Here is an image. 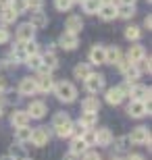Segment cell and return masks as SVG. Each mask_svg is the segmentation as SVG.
<instances>
[{"label": "cell", "instance_id": "obj_4", "mask_svg": "<svg viewBox=\"0 0 152 160\" xmlns=\"http://www.w3.org/2000/svg\"><path fill=\"white\" fill-rule=\"evenodd\" d=\"M50 131L46 129V127H38V129H31V137H29V142L34 143L35 148H44L48 142H50Z\"/></svg>", "mask_w": 152, "mask_h": 160}, {"label": "cell", "instance_id": "obj_36", "mask_svg": "<svg viewBox=\"0 0 152 160\" xmlns=\"http://www.w3.org/2000/svg\"><path fill=\"white\" fill-rule=\"evenodd\" d=\"M23 50H25V56H31V54H40V44H38L35 40L23 42Z\"/></svg>", "mask_w": 152, "mask_h": 160}, {"label": "cell", "instance_id": "obj_43", "mask_svg": "<svg viewBox=\"0 0 152 160\" xmlns=\"http://www.w3.org/2000/svg\"><path fill=\"white\" fill-rule=\"evenodd\" d=\"M129 89H131V83H121V85H119V92H121L123 96H125V98H129Z\"/></svg>", "mask_w": 152, "mask_h": 160}, {"label": "cell", "instance_id": "obj_11", "mask_svg": "<svg viewBox=\"0 0 152 160\" xmlns=\"http://www.w3.org/2000/svg\"><path fill=\"white\" fill-rule=\"evenodd\" d=\"M113 139H115V135H113V131L108 129V127H100V129L96 131V146L108 148L113 143Z\"/></svg>", "mask_w": 152, "mask_h": 160}, {"label": "cell", "instance_id": "obj_35", "mask_svg": "<svg viewBox=\"0 0 152 160\" xmlns=\"http://www.w3.org/2000/svg\"><path fill=\"white\" fill-rule=\"evenodd\" d=\"M79 137L83 139V143H86L88 148L96 146V131H94V129H83L81 133H79Z\"/></svg>", "mask_w": 152, "mask_h": 160}, {"label": "cell", "instance_id": "obj_27", "mask_svg": "<svg viewBox=\"0 0 152 160\" xmlns=\"http://www.w3.org/2000/svg\"><path fill=\"white\" fill-rule=\"evenodd\" d=\"M100 100L96 98V96H90V98H86V100L81 102V110L83 112H98L100 110Z\"/></svg>", "mask_w": 152, "mask_h": 160}, {"label": "cell", "instance_id": "obj_20", "mask_svg": "<svg viewBox=\"0 0 152 160\" xmlns=\"http://www.w3.org/2000/svg\"><path fill=\"white\" fill-rule=\"evenodd\" d=\"M104 56H106V65H117L119 60H121V48L119 46H104Z\"/></svg>", "mask_w": 152, "mask_h": 160}, {"label": "cell", "instance_id": "obj_54", "mask_svg": "<svg viewBox=\"0 0 152 160\" xmlns=\"http://www.w3.org/2000/svg\"><path fill=\"white\" fill-rule=\"evenodd\" d=\"M75 2H79V4H81V2H83V0H73V4H75Z\"/></svg>", "mask_w": 152, "mask_h": 160}, {"label": "cell", "instance_id": "obj_17", "mask_svg": "<svg viewBox=\"0 0 152 160\" xmlns=\"http://www.w3.org/2000/svg\"><path fill=\"white\" fill-rule=\"evenodd\" d=\"M83 29V19L79 15H69L67 21H65V31H71V33H79Z\"/></svg>", "mask_w": 152, "mask_h": 160}, {"label": "cell", "instance_id": "obj_15", "mask_svg": "<svg viewBox=\"0 0 152 160\" xmlns=\"http://www.w3.org/2000/svg\"><path fill=\"white\" fill-rule=\"evenodd\" d=\"M90 65H106V56H104V46L94 44L90 48Z\"/></svg>", "mask_w": 152, "mask_h": 160}, {"label": "cell", "instance_id": "obj_38", "mask_svg": "<svg viewBox=\"0 0 152 160\" xmlns=\"http://www.w3.org/2000/svg\"><path fill=\"white\" fill-rule=\"evenodd\" d=\"M69 114H67V112H56V114H54V117H52V129H54V127H59V125H65V123H69Z\"/></svg>", "mask_w": 152, "mask_h": 160}, {"label": "cell", "instance_id": "obj_47", "mask_svg": "<svg viewBox=\"0 0 152 160\" xmlns=\"http://www.w3.org/2000/svg\"><path fill=\"white\" fill-rule=\"evenodd\" d=\"M150 27H152V19H150V15H148V17L144 19V29H148V31H150Z\"/></svg>", "mask_w": 152, "mask_h": 160}, {"label": "cell", "instance_id": "obj_26", "mask_svg": "<svg viewBox=\"0 0 152 160\" xmlns=\"http://www.w3.org/2000/svg\"><path fill=\"white\" fill-rule=\"evenodd\" d=\"M19 19V15L15 11H13L11 6H4V8H0V23L4 25H11V23H15V21H17Z\"/></svg>", "mask_w": 152, "mask_h": 160}, {"label": "cell", "instance_id": "obj_12", "mask_svg": "<svg viewBox=\"0 0 152 160\" xmlns=\"http://www.w3.org/2000/svg\"><path fill=\"white\" fill-rule=\"evenodd\" d=\"M17 92H19V96H34L35 92H38V88H35V79L23 77L21 81H19V85H17Z\"/></svg>", "mask_w": 152, "mask_h": 160}, {"label": "cell", "instance_id": "obj_18", "mask_svg": "<svg viewBox=\"0 0 152 160\" xmlns=\"http://www.w3.org/2000/svg\"><path fill=\"white\" fill-rule=\"evenodd\" d=\"M29 121L31 119L25 110H15V112L11 114V125L15 129H19V127H29Z\"/></svg>", "mask_w": 152, "mask_h": 160}, {"label": "cell", "instance_id": "obj_49", "mask_svg": "<svg viewBox=\"0 0 152 160\" xmlns=\"http://www.w3.org/2000/svg\"><path fill=\"white\" fill-rule=\"evenodd\" d=\"M0 160H17V156H15V154H4Z\"/></svg>", "mask_w": 152, "mask_h": 160}, {"label": "cell", "instance_id": "obj_42", "mask_svg": "<svg viewBox=\"0 0 152 160\" xmlns=\"http://www.w3.org/2000/svg\"><path fill=\"white\" fill-rule=\"evenodd\" d=\"M8 42H11V31L4 25H0V44H8Z\"/></svg>", "mask_w": 152, "mask_h": 160}, {"label": "cell", "instance_id": "obj_2", "mask_svg": "<svg viewBox=\"0 0 152 160\" xmlns=\"http://www.w3.org/2000/svg\"><path fill=\"white\" fill-rule=\"evenodd\" d=\"M83 85H86V92H88L90 96H96L98 92H102L106 85V77L102 75V73H90L88 79L83 81Z\"/></svg>", "mask_w": 152, "mask_h": 160}, {"label": "cell", "instance_id": "obj_16", "mask_svg": "<svg viewBox=\"0 0 152 160\" xmlns=\"http://www.w3.org/2000/svg\"><path fill=\"white\" fill-rule=\"evenodd\" d=\"M34 36H35V29L31 27L29 23H21L17 27V31H15L17 42H29V40H34Z\"/></svg>", "mask_w": 152, "mask_h": 160}, {"label": "cell", "instance_id": "obj_45", "mask_svg": "<svg viewBox=\"0 0 152 160\" xmlns=\"http://www.w3.org/2000/svg\"><path fill=\"white\" fill-rule=\"evenodd\" d=\"M0 65L4 67V69H8V67H17V62H15V60H13L11 56H6V58H2V60H0Z\"/></svg>", "mask_w": 152, "mask_h": 160}, {"label": "cell", "instance_id": "obj_37", "mask_svg": "<svg viewBox=\"0 0 152 160\" xmlns=\"http://www.w3.org/2000/svg\"><path fill=\"white\" fill-rule=\"evenodd\" d=\"M13 11L17 12V15H23L27 12V0H11V4H8Z\"/></svg>", "mask_w": 152, "mask_h": 160}, {"label": "cell", "instance_id": "obj_46", "mask_svg": "<svg viewBox=\"0 0 152 160\" xmlns=\"http://www.w3.org/2000/svg\"><path fill=\"white\" fill-rule=\"evenodd\" d=\"M125 160H146V158H144L142 154H129V156H127Z\"/></svg>", "mask_w": 152, "mask_h": 160}, {"label": "cell", "instance_id": "obj_51", "mask_svg": "<svg viewBox=\"0 0 152 160\" xmlns=\"http://www.w3.org/2000/svg\"><path fill=\"white\" fill-rule=\"evenodd\" d=\"M100 4H117V0H100Z\"/></svg>", "mask_w": 152, "mask_h": 160}, {"label": "cell", "instance_id": "obj_23", "mask_svg": "<svg viewBox=\"0 0 152 160\" xmlns=\"http://www.w3.org/2000/svg\"><path fill=\"white\" fill-rule=\"evenodd\" d=\"M90 73H92V65H90V62H77L75 69H73V77H75L77 81H86Z\"/></svg>", "mask_w": 152, "mask_h": 160}, {"label": "cell", "instance_id": "obj_29", "mask_svg": "<svg viewBox=\"0 0 152 160\" xmlns=\"http://www.w3.org/2000/svg\"><path fill=\"white\" fill-rule=\"evenodd\" d=\"M15 62H23L25 60V50H23V42H17V44H13V48H11V54H8Z\"/></svg>", "mask_w": 152, "mask_h": 160}, {"label": "cell", "instance_id": "obj_10", "mask_svg": "<svg viewBox=\"0 0 152 160\" xmlns=\"http://www.w3.org/2000/svg\"><path fill=\"white\" fill-rule=\"evenodd\" d=\"M127 114L131 119H144V117H148V110H146V106H144V102L131 100L127 104Z\"/></svg>", "mask_w": 152, "mask_h": 160}, {"label": "cell", "instance_id": "obj_13", "mask_svg": "<svg viewBox=\"0 0 152 160\" xmlns=\"http://www.w3.org/2000/svg\"><path fill=\"white\" fill-rule=\"evenodd\" d=\"M52 131L60 139H69V137L77 135V129H75V125H73V121H69V123H65V125H59V127H54Z\"/></svg>", "mask_w": 152, "mask_h": 160}, {"label": "cell", "instance_id": "obj_56", "mask_svg": "<svg viewBox=\"0 0 152 160\" xmlns=\"http://www.w3.org/2000/svg\"><path fill=\"white\" fill-rule=\"evenodd\" d=\"M23 160H31V158H23Z\"/></svg>", "mask_w": 152, "mask_h": 160}, {"label": "cell", "instance_id": "obj_8", "mask_svg": "<svg viewBox=\"0 0 152 160\" xmlns=\"http://www.w3.org/2000/svg\"><path fill=\"white\" fill-rule=\"evenodd\" d=\"M59 69V56L54 52H46V54H42V69L40 73H52Z\"/></svg>", "mask_w": 152, "mask_h": 160}, {"label": "cell", "instance_id": "obj_39", "mask_svg": "<svg viewBox=\"0 0 152 160\" xmlns=\"http://www.w3.org/2000/svg\"><path fill=\"white\" fill-rule=\"evenodd\" d=\"M54 6H56V11H60V12L71 11V6H73V0H54Z\"/></svg>", "mask_w": 152, "mask_h": 160}, {"label": "cell", "instance_id": "obj_19", "mask_svg": "<svg viewBox=\"0 0 152 160\" xmlns=\"http://www.w3.org/2000/svg\"><path fill=\"white\" fill-rule=\"evenodd\" d=\"M102 21H115L117 19V4H102L96 12Z\"/></svg>", "mask_w": 152, "mask_h": 160}, {"label": "cell", "instance_id": "obj_3", "mask_svg": "<svg viewBox=\"0 0 152 160\" xmlns=\"http://www.w3.org/2000/svg\"><path fill=\"white\" fill-rule=\"evenodd\" d=\"M127 137H129V143H135V146H148V148H150V129L144 127V125L131 129V133H129Z\"/></svg>", "mask_w": 152, "mask_h": 160}, {"label": "cell", "instance_id": "obj_1", "mask_svg": "<svg viewBox=\"0 0 152 160\" xmlns=\"http://www.w3.org/2000/svg\"><path fill=\"white\" fill-rule=\"evenodd\" d=\"M54 96L59 98V102H65V104H71V102L77 100V88L67 79H60V81H54L52 88Z\"/></svg>", "mask_w": 152, "mask_h": 160}, {"label": "cell", "instance_id": "obj_33", "mask_svg": "<svg viewBox=\"0 0 152 160\" xmlns=\"http://www.w3.org/2000/svg\"><path fill=\"white\" fill-rule=\"evenodd\" d=\"M100 6H102V4H100V0H83V2H81V8H83L86 15H96Z\"/></svg>", "mask_w": 152, "mask_h": 160}, {"label": "cell", "instance_id": "obj_6", "mask_svg": "<svg viewBox=\"0 0 152 160\" xmlns=\"http://www.w3.org/2000/svg\"><path fill=\"white\" fill-rule=\"evenodd\" d=\"M79 46V36L77 33H71V31H63L59 38V48L63 50H75Z\"/></svg>", "mask_w": 152, "mask_h": 160}, {"label": "cell", "instance_id": "obj_40", "mask_svg": "<svg viewBox=\"0 0 152 160\" xmlns=\"http://www.w3.org/2000/svg\"><path fill=\"white\" fill-rule=\"evenodd\" d=\"M113 143H115V148L119 150V152H123V150H127V146H129V137L125 135V137H117V139H113Z\"/></svg>", "mask_w": 152, "mask_h": 160}, {"label": "cell", "instance_id": "obj_52", "mask_svg": "<svg viewBox=\"0 0 152 160\" xmlns=\"http://www.w3.org/2000/svg\"><path fill=\"white\" fill-rule=\"evenodd\" d=\"M11 4V0H0V8H4V6Z\"/></svg>", "mask_w": 152, "mask_h": 160}, {"label": "cell", "instance_id": "obj_21", "mask_svg": "<svg viewBox=\"0 0 152 160\" xmlns=\"http://www.w3.org/2000/svg\"><path fill=\"white\" fill-rule=\"evenodd\" d=\"M98 123V112H83L77 121V125L81 127V129H94Z\"/></svg>", "mask_w": 152, "mask_h": 160}, {"label": "cell", "instance_id": "obj_5", "mask_svg": "<svg viewBox=\"0 0 152 160\" xmlns=\"http://www.w3.org/2000/svg\"><path fill=\"white\" fill-rule=\"evenodd\" d=\"M25 112L29 114V119H44L46 117V112H48V106L44 104L42 100H31L29 104H27V110Z\"/></svg>", "mask_w": 152, "mask_h": 160}, {"label": "cell", "instance_id": "obj_30", "mask_svg": "<svg viewBox=\"0 0 152 160\" xmlns=\"http://www.w3.org/2000/svg\"><path fill=\"white\" fill-rule=\"evenodd\" d=\"M29 137H31V129L29 127H19L15 131V142L19 146H25V143H29Z\"/></svg>", "mask_w": 152, "mask_h": 160}, {"label": "cell", "instance_id": "obj_22", "mask_svg": "<svg viewBox=\"0 0 152 160\" xmlns=\"http://www.w3.org/2000/svg\"><path fill=\"white\" fill-rule=\"evenodd\" d=\"M144 56H146V48L142 46V44H134V46L127 50V58L131 60L134 65H138V62H140Z\"/></svg>", "mask_w": 152, "mask_h": 160}, {"label": "cell", "instance_id": "obj_50", "mask_svg": "<svg viewBox=\"0 0 152 160\" xmlns=\"http://www.w3.org/2000/svg\"><path fill=\"white\" fill-rule=\"evenodd\" d=\"M119 4H135V0H117Z\"/></svg>", "mask_w": 152, "mask_h": 160}, {"label": "cell", "instance_id": "obj_34", "mask_svg": "<svg viewBox=\"0 0 152 160\" xmlns=\"http://www.w3.org/2000/svg\"><path fill=\"white\" fill-rule=\"evenodd\" d=\"M125 38H127L129 42H138L142 38V27H138V25H129V27H125Z\"/></svg>", "mask_w": 152, "mask_h": 160}, {"label": "cell", "instance_id": "obj_9", "mask_svg": "<svg viewBox=\"0 0 152 160\" xmlns=\"http://www.w3.org/2000/svg\"><path fill=\"white\" fill-rule=\"evenodd\" d=\"M129 98H131V100H140V102H144L146 98H150V88H148V85H144V83H131Z\"/></svg>", "mask_w": 152, "mask_h": 160}, {"label": "cell", "instance_id": "obj_44", "mask_svg": "<svg viewBox=\"0 0 152 160\" xmlns=\"http://www.w3.org/2000/svg\"><path fill=\"white\" fill-rule=\"evenodd\" d=\"M83 160H102V156L98 152H86L83 154Z\"/></svg>", "mask_w": 152, "mask_h": 160}, {"label": "cell", "instance_id": "obj_14", "mask_svg": "<svg viewBox=\"0 0 152 160\" xmlns=\"http://www.w3.org/2000/svg\"><path fill=\"white\" fill-rule=\"evenodd\" d=\"M27 23H29L34 29H44V27H48V15L44 11H34Z\"/></svg>", "mask_w": 152, "mask_h": 160}, {"label": "cell", "instance_id": "obj_32", "mask_svg": "<svg viewBox=\"0 0 152 160\" xmlns=\"http://www.w3.org/2000/svg\"><path fill=\"white\" fill-rule=\"evenodd\" d=\"M140 69H138V65H129L125 71H123V77H125V81L127 83H131V81H138L140 79Z\"/></svg>", "mask_w": 152, "mask_h": 160}, {"label": "cell", "instance_id": "obj_55", "mask_svg": "<svg viewBox=\"0 0 152 160\" xmlns=\"http://www.w3.org/2000/svg\"><path fill=\"white\" fill-rule=\"evenodd\" d=\"M113 160H123V158H113Z\"/></svg>", "mask_w": 152, "mask_h": 160}, {"label": "cell", "instance_id": "obj_7", "mask_svg": "<svg viewBox=\"0 0 152 160\" xmlns=\"http://www.w3.org/2000/svg\"><path fill=\"white\" fill-rule=\"evenodd\" d=\"M35 88H38V92H42V94L52 92V88H54L52 73H40V75L35 77Z\"/></svg>", "mask_w": 152, "mask_h": 160}, {"label": "cell", "instance_id": "obj_28", "mask_svg": "<svg viewBox=\"0 0 152 160\" xmlns=\"http://www.w3.org/2000/svg\"><path fill=\"white\" fill-rule=\"evenodd\" d=\"M117 17L119 19H134L135 17V4H117Z\"/></svg>", "mask_w": 152, "mask_h": 160}, {"label": "cell", "instance_id": "obj_24", "mask_svg": "<svg viewBox=\"0 0 152 160\" xmlns=\"http://www.w3.org/2000/svg\"><path fill=\"white\" fill-rule=\"evenodd\" d=\"M104 98H106V104H111V106H119L123 100H125V96L119 92V88H111V89H106V94H104Z\"/></svg>", "mask_w": 152, "mask_h": 160}, {"label": "cell", "instance_id": "obj_41", "mask_svg": "<svg viewBox=\"0 0 152 160\" xmlns=\"http://www.w3.org/2000/svg\"><path fill=\"white\" fill-rule=\"evenodd\" d=\"M44 8V0H27V11H42Z\"/></svg>", "mask_w": 152, "mask_h": 160}, {"label": "cell", "instance_id": "obj_53", "mask_svg": "<svg viewBox=\"0 0 152 160\" xmlns=\"http://www.w3.org/2000/svg\"><path fill=\"white\" fill-rule=\"evenodd\" d=\"M2 110H4V106H2V102H0V114H2Z\"/></svg>", "mask_w": 152, "mask_h": 160}, {"label": "cell", "instance_id": "obj_48", "mask_svg": "<svg viewBox=\"0 0 152 160\" xmlns=\"http://www.w3.org/2000/svg\"><path fill=\"white\" fill-rule=\"evenodd\" d=\"M63 160H79V156H75V154H71V152H69V154L65 156Z\"/></svg>", "mask_w": 152, "mask_h": 160}, {"label": "cell", "instance_id": "obj_25", "mask_svg": "<svg viewBox=\"0 0 152 160\" xmlns=\"http://www.w3.org/2000/svg\"><path fill=\"white\" fill-rule=\"evenodd\" d=\"M69 152L75 156H83L86 152H88V146L83 143V139L79 135H75L73 139H71V146H69Z\"/></svg>", "mask_w": 152, "mask_h": 160}, {"label": "cell", "instance_id": "obj_31", "mask_svg": "<svg viewBox=\"0 0 152 160\" xmlns=\"http://www.w3.org/2000/svg\"><path fill=\"white\" fill-rule=\"evenodd\" d=\"M23 62L27 65V69H31V71H40V69H42V54H31V56H25Z\"/></svg>", "mask_w": 152, "mask_h": 160}]
</instances>
